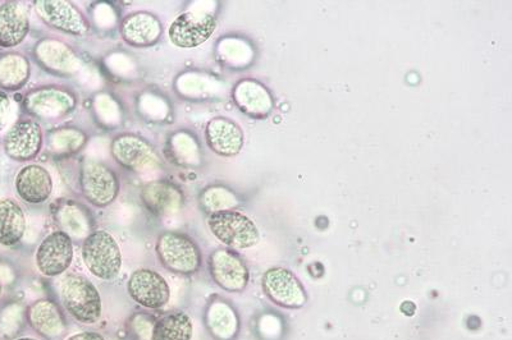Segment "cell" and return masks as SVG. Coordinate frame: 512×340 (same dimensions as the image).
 Masks as SVG:
<instances>
[{"label":"cell","mask_w":512,"mask_h":340,"mask_svg":"<svg viewBox=\"0 0 512 340\" xmlns=\"http://www.w3.org/2000/svg\"><path fill=\"white\" fill-rule=\"evenodd\" d=\"M2 293H3V284H2V282H0V296H2Z\"/></svg>","instance_id":"cell-27"},{"label":"cell","mask_w":512,"mask_h":340,"mask_svg":"<svg viewBox=\"0 0 512 340\" xmlns=\"http://www.w3.org/2000/svg\"><path fill=\"white\" fill-rule=\"evenodd\" d=\"M209 269L214 282L226 292H242L248 286V266L232 250L214 251L210 255Z\"/></svg>","instance_id":"cell-11"},{"label":"cell","mask_w":512,"mask_h":340,"mask_svg":"<svg viewBox=\"0 0 512 340\" xmlns=\"http://www.w3.org/2000/svg\"><path fill=\"white\" fill-rule=\"evenodd\" d=\"M64 310L81 324L93 325L102 317V297L88 278L71 274L61 284Z\"/></svg>","instance_id":"cell-1"},{"label":"cell","mask_w":512,"mask_h":340,"mask_svg":"<svg viewBox=\"0 0 512 340\" xmlns=\"http://www.w3.org/2000/svg\"><path fill=\"white\" fill-rule=\"evenodd\" d=\"M111 151L114 160L126 169H149L159 163L157 153L153 146L143 137L135 135H120L113 140Z\"/></svg>","instance_id":"cell-13"},{"label":"cell","mask_w":512,"mask_h":340,"mask_svg":"<svg viewBox=\"0 0 512 340\" xmlns=\"http://www.w3.org/2000/svg\"><path fill=\"white\" fill-rule=\"evenodd\" d=\"M79 182L82 195L96 208H107L120 194L117 174L107 165L94 160L82 165Z\"/></svg>","instance_id":"cell-5"},{"label":"cell","mask_w":512,"mask_h":340,"mask_svg":"<svg viewBox=\"0 0 512 340\" xmlns=\"http://www.w3.org/2000/svg\"><path fill=\"white\" fill-rule=\"evenodd\" d=\"M144 204L155 215L176 211L181 206L182 194L177 187L166 182H152L141 192Z\"/></svg>","instance_id":"cell-22"},{"label":"cell","mask_w":512,"mask_h":340,"mask_svg":"<svg viewBox=\"0 0 512 340\" xmlns=\"http://www.w3.org/2000/svg\"><path fill=\"white\" fill-rule=\"evenodd\" d=\"M66 340H105V338L102 334L96 332H82L72 335V337Z\"/></svg>","instance_id":"cell-26"},{"label":"cell","mask_w":512,"mask_h":340,"mask_svg":"<svg viewBox=\"0 0 512 340\" xmlns=\"http://www.w3.org/2000/svg\"><path fill=\"white\" fill-rule=\"evenodd\" d=\"M263 291L274 305L297 310L308 302L303 284L291 270L272 268L263 277Z\"/></svg>","instance_id":"cell-7"},{"label":"cell","mask_w":512,"mask_h":340,"mask_svg":"<svg viewBox=\"0 0 512 340\" xmlns=\"http://www.w3.org/2000/svg\"><path fill=\"white\" fill-rule=\"evenodd\" d=\"M121 34L122 39L131 47H152L162 36V24L148 12L132 13L122 22Z\"/></svg>","instance_id":"cell-16"},{"label":"cell","mask_w":512,"mask_h":340,"mask_svg":"<svg viewBox=\"0 0 512 340\" xmlns=\"http://www.w3.org/2000/svg\"><path fill=\"white\" fill-rule=\"evenodd\" d=\"M36 12L41 20L53 29L82 36L89 31V22L79 8L64 0H40L35 3Z\"/></svg>","instance_id":"cell-10"},{"label":"cell","mask_w":512,"mask_h":340,"mask_svg":"<svg viewBox=\"0 0 512 340\" xmlns=\"http://www.w3.org/2000/svg\"><path fill=\"white\" fill-rule=\"evenodd\" d=\"M16 191L29 204H43L52 195L53 179L48 169L38 164L27 165L18 172Z\"/></svg>","instance_id":"cell-15"},{"label":"cell","mask_w":512,"mask_h":340,"mask_svg":"<svg viewBox=\"0 0 512 340\" xmlns=\"http://www.w3.org/2000/svg\"><path fill=\"white\" fill-rule=\"evenodd\" d=\"M217 29L216 17L209 12L189 11L172 22L168 30L169 40L177 48H198L210 39Z\"/></svg>","instance_id":"cell-6"},{"label":"cell","mask_w":512,"mask_h":340,"mask_svg":"<svg viewBox=\"0 0 512 340\" xmlns=\"http://www.w3.org/2000/svg\"><path fill=\"white\" fill-rule=\"evenodd\" d=\"M208 227L218 241L232 250H248L259 242L258 227L240 211H214L208 219Z\"/></svg>","instance_id":"cell-3"},{"label":"cell","mask_w":512,"mask_h":340,"mask_svg":"<svg viewBox=\"0 0 512 340\" xmlns=\"http://www.w3.org/2000/svg\"><path fill=\"white\" fill-rule=\"evenodd\" d=\"M205 140L219 156L232 158L242 150L244 146V132L239 124L224 117L213 118L205 128Z\"/></svg>","instance_id":"cell-14"},{"label":"cell","mask_w":512,"mask_h":340,"mask_svg":"<svg viewBox=\"0 0 512 340\" xmlns=\"http://www.w3.org/2000/svg\"><path fill=\"white\" fill-rule=\"evenodd\" d=\"M157 255L164 268L176 274H194L201 265L199 247L181 233L167 232L159 236Z\"/></svg>","instance_id":"cell-4"},{"label":"cell","mask_w":512,"mask_h":340,"mask_svg":"<svg viewBox=\"0 0 512 340\" xmlns=\"http://www.w3.org/2000/svg\"><path fill=\"white\" fill-rule=\"evenodd\" d=\"M235 101L242 112L254 118H263L271 112L273 101L267 89L259 82L246 80L235 89Z\"/></svg>","instance_id":"cell-20"},{"label":"cell","mask_w":512,"mask_h":340,"mask_svg":"<svg viewBox=\"0 0 512 340\" xmlns=\"http://www.w3.org/2000/svg\"><path fill=\"white\" fill-rule=\"evenodd\" d=\"M17 340H38V339H34V338H21V339H17Z\"/></svg>","instance_id":"cell-28"},{"label":"cell","mask_w":512,"mask_h":340,"mask_svg":"<svg viewBox=\"0 0 512 340\" xmlns=\"http://www.w3.org/2000/svg\"><path fill=\"white\" fill-rule=\"evenodd\" d=\"M127 291L137 305L149 310H159L171 300V288L158 271L137 269L127 282Z\"/></svg>","instance_id":"cell-8"},{"label":"cell","mask_w":512,"mask_h":340,"mask_svg":"<svg viewBox=\"0 0 512 340\" xmlns=\"http://www.w3.org/2000/svg\"><path fill=\"white\" fill-rule=\"evenodd\" d=\"M82 260L94 277L111 282L120 275L122 252L111 233L96 231L85 238L81 250Z\"/></svg>","instance_id":"cell-2"},{"label":"cell","mask_w":512,"mask_h":340,"mask_svg":"<svg viewBox=\"0 0 512 340\" xmlns=\"http://www.w3.org/2000/svg\"><path fill=\"white\" fill-rule=\"evenodd\" d=\"M43 146V131L32 119H21L13 124L4 139V151L16 162H29L38 156Z\"/></svg>","instance_id":"cell-12"},{"label":"cell","mask_w":512,"mask_h":340,"mask_svg":"<svg viewBox=\"0 0 512 340\" xmlns=\"http://www.w3.org/2000/svg\"><path fill=\"white\" fill-rule=\"evenodd\" d=\"M30 20L24 6L17 2L0 6V47L15 48L26 39Z\"/></svg>","instance_id":"cell-18"},{"label":"cell","mask_w":512,"mask_h":340,"mask_svg":"<svg viewBox=\"0 0 512 340\" xmlns=\"http://www.w3.org/2000/svg\"><path fill=\"white\" fill-rule=\"evenodd\" d=\"M9 113H11V100L6 93L0 91V132L6 127Z\"/></svg>","instance_id":"cell-25"},{"label":"cell","mask_w":512,"mask_h":340,"mask_svg":"<svg viewBox=\"0 0 512 340\" xmlns=\"http://www.w3.org/2000/svg\"><path fill=\"white\" fill-rule=\"evenodd\" d=\"M35 261L40 273L45 277L53 278L66 273L73 261L70 234L63 231L50 233L40 243Z\"/></svg>","instance_id":"cell-9"},{"label":"cell","mask_w":512,"mask_h":340,"mask_svg":"<svg viewBox=\"0 0 512 340\" xmlns=\"http://www.w3.org/2000/svg\"><path fill=\"white\" fill-rule=\"evenodd\" d=\"M26 227V217L21 206L12 199L0 200V245H17L24 238Z\"/></svg>","instance_id":"cell-21"},{"label":"cell","mask_w":512,"mask_h":340,"mask_svg":"<svg viewBox=\"0 0 512 340\" xmlns=\"http://www.w3.org/2000/svg\"><path fill=\"white\" fill-rule=\"evenodd\" d=\"M76 99L67 91L44 87L26 99V108L41 118H58L75 108Z\"/></svg>","instance_id":"cell-17"},{"label":"cell","mask_w":512,"mask_h":340,"mask_svg":"<svg viewBox=\"0 0 512 340\" xmlns=\"http://www.w3.org/2000/svg\"><path fill=\"white\" fill-rule=\"evenodd\" d=\"M194 324L185 312H176L162 317L155 323L152 340H191Z\"/></svg>","instance_id":"cell-23"},{"label":"cell","mask_w":512,"mask_h":340,"mask_svg":"<svg viewBox=\"0 0 512 340\" xmlns=\"http://www.w3.org/2000/svg\"><path fill=\"white\" fill-rule=\"evenodd\" d=\"M29 320L36 333L44 338L56 339L67 330L66 319L56 302L40 300L29 310Z\"/></svg>","instance_id":"cell-19"},{"label":"cell","mask_w":512,"mask_h":340,"mask_svg":"<svg viewBox=\"0 0 512 340\" xmlns=\"http://www.w3.org/2000/svg\"><path fill=\"white\" fill-rule=\"evenodd\" d=\"M30 63L20 54L0 58V86L9 90L21 89L29 80Z\"/></svg>","instance_id":"cell-24"}]
</instances>
